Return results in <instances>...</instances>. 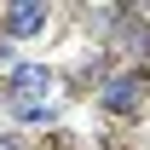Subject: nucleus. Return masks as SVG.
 <instances>
[{"label":"nucleus","mask_w":150,"mask_h":150,"mask_svg":"<svg viewBox=\"0 0 150 150\" xmlns=\"http://www.w3.org/2000/svg\"><path fill=\"white\" fill-rule=\"evenodd\" d=\"M0 69H6V75L18 69V58H12V46H0Z\"/></svg>","instance_id":"nucleus-4"},{"label":"nucleus","mask_w":150,"mask_h":150,"mask_svg":"<svg viewBox=\"0 0 150 150\" xmlns=\"http://www.w3.org/2000/svg\"><path fill=\"white\" fill-rule=\"evenodd\" d=\"M52 69H46V64H18V69H12V93L6 98H23V104H52Z\"/></svg>","instance_id":"nucleus-1"},{"label":"nucleus","mask_w":150,"mask_h":150,"mask_svg":"<svg viewBox=\"0 0 150 150\" xmlns=\"http://www.w3.org/2000/svg\"><path fill=\"white\" fill-rule=\"evenodd\" d=\"M46 29V6L40 0H18V6H6V35L12 40H29Z\"/></svg>","instance_id":"nucleus-3"},{"label":"nucleus","mask_w":150,"mask_h":150,"mask_svg":"<svg viewBox=\"0 0 150 150\" xmlns=\"http://www.w3.org/2000/svg\"><path fill=\"white\" fill-rule=\"evenodd\" d=\"M139 104H144V81L139 75H110L104 81V110L110 115H139Z\"/></svg>","instance_id":"nucleus-2"}]
</instances>
